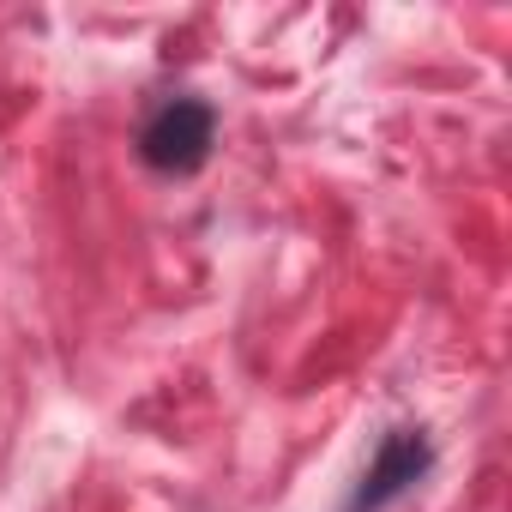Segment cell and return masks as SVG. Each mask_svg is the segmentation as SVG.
<instances>
[{
  "label": "cell",
  "instance_id": "obj_2",
  "mask_svg": "<svg viewBox=\"0 0 512 512\" xmlns=\"http://www.w3.org/2000/svg\"><path fill=\"white\" fill-rule=\"evenodd\" d=\"M428 470H434V446H428L416 428H392V434L380 440V452H374V464H368V476H362V488H356V500H350L344 512H386V506L404 500Z\"/></svg>",
  "mask_w": 512,
  "mask_h": 512
},
{
  "label": "cell",
  "instance_id": "obj_1",
  "mask_svg": "<svg viewBox=\"0 0 512 512\" xmlns=\"http://www.w3.org/2000/svg\"><path fill=\"white\" fill-rule=\"evenodd\" d=\"M211 145H217V109L199 103V97H169L139 127V163L157 169V175H193V169H205Z\"/></svg>",
  "mask_w": 512,
  "mask_h": 512
}]
</instances>
